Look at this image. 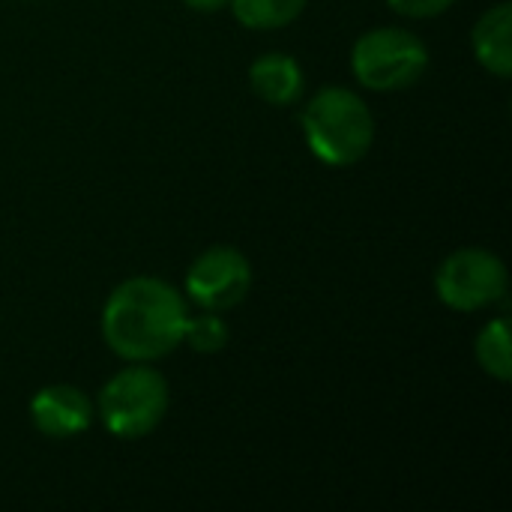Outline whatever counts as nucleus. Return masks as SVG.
<instances>
[{"mask_svg":"<svg viewBox=\"0 0 512 512\" xmlns=\"http://www.w3.org/2000/svg\"><path fill=\"white\" fill-rule=\"evenodd\" d=\"M93 417V402L72 384H48L30 399V423L42 438L51 441H69L87 432Z\"/></svg>","mask_w":512,"mask_h":512,"instance_id":"0eeeda50","label":"nucleus"},{"mask_svg":"<svg viewBox=\"0 0 512 512\" xmlns=\"http://www.w3.org/2000/svg\"><path fill=\"white\" fill-rule=\"evenodd\" d=\"M429 69L426 42L408 27L366 30L351 48L354 78L375 93H396L414 87Z\"/></svg>","mask_w":512,"mask_h":512,"instance_id":"20e7f679","label":"nucleus"},{"mask_svg":"<svg viewBox=\"0 0 512 512\" xmlns=\"http://www.w3.org/2000/svg\"><path fill=\"white\" fill-rule=\"evenodd\" d=\"M510 273L486 246H462L435 270V294L453 312H483L507 297Z\"/></svg>","mask_w":512,"mask_h":512,"instance_id":"39448f33","label":"nucleus"},{"mask_svg":"<svg viewBox=\"0 0 512 512\" xmlns=\"http://www.w3.org/2000/svg\"><path fill=\"white\" fill-rule=\"evenodd\" d=\"M249 87L261 102H267L273 108H288L303 96L306 75H303V66L297 63V57H291L285 51H267L252 60Z\"/></svg>","mask_w":512,"mask_h":512,"instance_id":"6e6552de","label":"nucleus"},{"mask_svg":"<svg viewBox=\"0 0 512 512\" xmlns=\"http://www.w3.org/2000/svg\"><path fill=\"white\" fill-rule=\"evenodd\" d=\"M189 306L159 276L123 279L102 306V339L126 363H156L183 345Z\"/></svg>","mask_w":512,"mask_h":512,"instance_id":"f257e3e1","label":"nucleus"},{"mask_svg":"<svg viewBox=\"0 0 512 512\" xmlns=\"http://www.w3.org/2000/svg\"><path fill=\"white\" fill-rule=\"evenodd\" d=\"M171 408V387L150 363H129L114 372L96 399V417L108 435L120 441H141L156 432Z\"/></svg>","mask_w":512,"mask_h":512,"instance_id":"7ed1b4c3","label":"nucleus"},{"mask_svg":"<svg viewBox=\"0 0 512 512\" xmlns=\"http://www.w3.org/2000/svg\"><path fill=\"white\" fill-rule=\"evenodd\" d=\"M183 6H189L192 12H219L222 6H228V0H183Z\"/></svg>","mask_w":512,"mask_h":512,"instance_id":"4468645a","label":"nucleus"},{"mask_svg":"<svg viewBox=\"0 0 512 512\" xmlns=\"http://www.w3.org/2000/svg\"><path fill=\"white\" fill-rule=\"evenodd\" d=\"M231 339L228 324L219 318V312H204V315H189L186 330H183V342L195 351V354H219L225 351Z\"/></svg>","mask_w":512,"mask_h":512,"instance_id":"f8f14e48","label":"nucleus"},{"mask_svg":"<svg viewBox=\"0 0 512 512\" xmlns=\"http://www.w3.org/2000/svg\"><path fill=\"white\" fill-rule=\"evenodd\" d=\"M309 153L330 165L348 168L369 156L375 144V114L366 99L348 87H321L300 114Z\"/></svg>","mask_w":512,"mask_h":512,"instance_id":"f03ea898","label":"nucleus"},{"mask_svg":"<svg viewBox=\"0 0 512 512\" xmlns=\"http://www.w3.org/2000/svg\"><path fill=\"white\" fill-rule=\"evenodd\" d=\"M510 342V318H504V315L483 324V330L477 333V342H474V357H477L480 369L501 384H507L512 378Z\"/></svg>","mask_w":512,"mask_h":512,"instance_id":"9d476101","label":"nucleus"},{"mask_svg":"<svg viewBox=\"0 0 512 512\" xmlns=\"http://www.w3.org/2000/svg\"><path fill=\"white\" fill-rule=\"evenodd\" d=\"M252 288V264L237 246L204 249L183 276L186 297L204 312H228L246 300Z\"/></svg>","mask_w":512,"mask_h":512,"instance_id":"423d86ee","label":"nucleus"},{"mask_svg":"<svg viewBox=\"0 0 512 512\" xmlns=\"http://www.w3.org/2000/svg\"><path fill=\"white\" fill-rule=\"evenodd\" d=\"M471 48L477 63L495 75L510 78L512 72V3L501 0L492 9H486L474 30H471Z\"/></svg>","mask_w":512,"mask_h":512,"instance_id":"1a4fd4ad","label":"nucleus"},{"mask_svg":"<svg viewBox=\"0 0 512 512\" xmlns=\"http://www.w3.org/2000/svg\"><path fill=\"white\" fill-rule=\"evenodd\" d=\"M228 3L234 18L246 30H282L294 24L306 9V0H228Z\"/></svg>","mask_w":512,"mask_h":512,"instance_id":"9b49d317","label":"nucleus"},{"mask_svg":"<svg viewBox=\"0 0 512 512\" xmlns=\"http://www.w3.org/2000/svg\"><path fill=\"white\" fill-rule=\"evenodd\" d=\"M453 3H456V0H387V6H390L393 12H399V15H405V18H417V21H423V18H438V15H444Z\"/></svg>","mask_w":512,"mask_h":512,"instance_id":"ddd939ff","label":"nucleus"}]
</instances>
